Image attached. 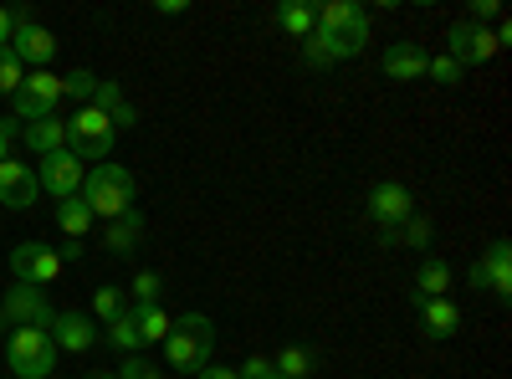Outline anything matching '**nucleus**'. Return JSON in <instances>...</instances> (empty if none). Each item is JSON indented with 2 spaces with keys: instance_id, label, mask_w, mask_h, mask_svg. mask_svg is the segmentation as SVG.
Returning a JSON list of instances; mask_svg holds the SVG:
<instances>
[{
  "instance_id": "f257e3e1",
  "label": "nucleus",
  "mask_w": 512,
  "mask_h": 379,
  "mask_svg": "<svg viewBox=\"0 0 512 379\" xmlns=\"http://www.w3.org/2000/svg\"><path fill=\"white\" fill-rule=\"evenodd\" d=\"M210 349H216V323L205 313H185L169 323V339H164V364L180 369V374H200L210 364Z\"/></svg>"
},
{
  "instance_id": "f03ea898",
  "label": "nucleus",
  "mask_w": 512,
  "mask_h": 379,
  "mask_svg": "<svg viewBox=\"0 0 512 379\" xmlns=\"http://www.w3.org/2000/svg\"><path fill=\"white\" fill-rule=\"evenodd\" d=\"M134 175L123 170V164H93L88 175H82V205L93 210V221L103 216V221H118L123 210H134Z\"/></svg>"
},
{
  "instance_id": "7ed1b4c3",
  "label": "nucleus",
  "mask_w": 512,
  "mask_h": 379,
  "mask_svg": "<svg viewBox=\"0 0 512 379\" xmlns=\"http://www.w3.org/2000/svg\"><path fill=\"white\" fill-rule=\"evenodd\" d=\"M6 364H11V379H52V369H57L52 333L47 328H11Z\"/></svg>"
},
{
  "instance_id": "20e7f679",
  "label": "nucleus",
  "mask_w": 512,
  "mask_h": 379,
  "mask_svg": "<svg viewBox=\"0 0 512 379\" xmlns=\"http://www.w3.org/2000/svg\"><path fill=\"white\" fill-rule=\"evenodd\" d=\"M113 118L108 113H98V108H77L72 113V123H67V149L77 154V159H93V164H103L108 154H113Z\"/></svg>"
},
{
  "instance_id": "39448f33",
  "label": "nucleus",
  "mask_w": 512,
  "mask_h": 379,
  "mask_svg": "<svg viewBox=\"0 0 512 379\" xmlns=\"http://www.w3.org/2000/svg\"><path fill=\"white\" fill-rule=\"evenodd\" d=\"M16 103V123H41V118H57V103H62V77L57 72H31L21 88L11 93Z\"/></svg>"
},
{
  "instance_id": "423d86ee",
  "label": "nucleus",
  "mask_w": 512,
  "mask_h": 379,
  "mask_svg": "<svg viewBox=\"0 0 512 379\" xmlns=\"http://www.w3.org/2000/svg\"><path fill=\"white\" fill-rule=\"evenodd\" d=\"M52 318L57 308L47 303V292L26 287V282H16L6 292V303H0V328H52Z\"/></svg>"
},
{
  "instance_id": "0eeeda50",
  "label": "nucleus",
  "mask_w": 512,
  "mask_h": 379,
  "mask_svg": "<svg viewBox=\"0 0 512 379\" xmlns=\"http://www.w3.org/2000/svg\"><path fill=\"white\" fill-rule=\"evenodd\" d=\"M11 21H16V31H11V57H16L21 67L41 72V67L57 57V36H52L47 26H36L31 11H11Z\"/></svg>"
},
{
  "instance_id": "6e6552de",
  "label": "nucleus",
  "mask_w": 512,
  "mask_h": 379,
  "mask_svg": "<svg viewBox=\"0 0 512 379\" xmlns=\"http://www.w3.org/2000/svg\"><path fill=\"white\" fill-rule=\"evenodd\" d=\"M11 272H16V282H26V287H52V282L62 277V251L47 246V241H21V246L11 251Z\"/></svg>"
},
{
  "instance_id": "1a4fd4ad",
  "label": "nucleus",
  "mask_w": 512,
  "mask_h": 379,
  "mask_svg": "<svg viewBox=\"0 0 512 379\" xmlns=\"http://www.w3.org/2000/svg\"><path fill=\"white\" fill-rule=\"evenodd\" d=\"M82 159L72 154V149H57V154H47L36 164V185L47 190V195H57V200H72L77 190H82Z\"/></svg>"
},
{
  "instance_id": "9d476101",
  "label": "nucleus",
  "mask_w": 512,
  "mask_h": 379,
  "mask_svg": "<svg viewBox=\"0 0 512 379\" xmlns=\"http://www.w3.org/2000/svg\"><path fill=\"white\" fill-rule=\"evenodd\" d=\"M466 277H472L477 292L487 287L492 298H507V292H512V246L507 241H492L482 257L472 262V272H466Z\"/></svg>"
},
{
  "instance_id": "9b49d317",
  "label": "nucleus",
  "mask_w": 512,
  "mask_h": 379,
  "mask_svg": "<svg viewBox=\"0 0 512 379\" xmlns=\"http://www.w3.org/2000/svg\"><path fill=\"white\" fill-rule=\"evenodd\" d=\"M446 57L461 62V67H482V62L497 57V41H492L487 26H466V21H456V26L446 31Z\"/></svg>"
},
{
  "instance_id": "f8f14e48",
  "label": "nucleus",
  "mask_w": 512,
  "mask_h": 379,
  "mask_svg": "<svg viewBox=\"0 0 512 379\" xmlns=\"http://www.w3.org/2000/svg\"><path fill=\"white\" fill-rule=\"evenodd\" d=\"M369 216L379 221V231H390V226H400V221L415 216V200H410V190L400 180H384V185L369 190Z\"/></svg>"
},
{
  "instance_id": "ddd939ff",
  "label": "nucleus",
  "mask_w": 512,
  "mask_h": 379,
  "mask_svg": "<svg viewBox=\"0 0 512 379\" xmlns=\"http://www.w3.org/2000/svg\"><path fill=\"white\" fill-rule=\"evenodd\" d=\"M52 344H57V354L67 349V354H82V349H93L103 333H98V318H88V313H57L52 318Z\"/></svg>"
},
{
  "instance_id": "4468645a",
  "label": "nucleus",
  "mask_w": 512,
  "mask_h": 379,
  "mask_svg": "<svg viewBox=\"0 0 512 379\" xmlns=\"http://www.w3.org/2000/svg\"><path fill=\"white\" fill-rule=\"evenodd\" d=\"M36 195H41V185H36V170H31V164H21V159H6V164H0V205L31 210Z\"/></svg>"
},
{
  "instance_id": "2eb2a0df",
  "label": "nucleus",
  "mask_w": 512,
  "mask_h": 379,
  "mask_svg": "<svg viewBox=\"0 0 512 379\" xmlns=\"http://www.w3.org/2000/svg\"><path fill=\"white\" fill-rule=\"evenodd\" d=\"M425 47L420 41H390L384 47V77H395V82H415V77H425Z\"/></svg>"
},
{
  "instance_id": "dca6fc26",
  "label": "nucleus",
  "mask_w": 512,
  "mask_h": 379,
  "mask_svg": "<svg viewBox=\"0 0 512 379\" xmlns=\"http://www.w3.org/2000/svg\"><path fill=\"white\" fill-rule=\"evenodd\" d=\"M420 328H425V339H456L461 308L451 298H420Z\"/></svg>"
},
{
  "instance_id": "f3484780",
  "label": "nucleus",
  "mask_w": 512,
  "mask_h": 379,
  "mask_svg": "<svg viewBox=\"0 0 512 379\" xmlns=\"http://www.w3.org/2000/svg\"><path fill=\"white\" fill-rule=\"evenodd\" d=\"M139 241H144V216H139V210H123V216L108 221V231H103V246L113 251V257L139 251Z\"/></svg>"
},
{
  "instance_id": "a211bd4d",
  "label": "nucleus",
  "mask_w": 512,
  "mask_h": 379,
  "mask_svg": "<svg viewBox=\"0 0 512 379\" xmlns=\"http://www.w3.org/2000/svg\"><path fill=\"white\" fill-rule=\"evenodd\" d=\"M21 139H26V149H31L36 159H47V154L67 149V123H62V118H41V123H26V129H21Z\"/></svg>"
},
{
  "instance_id": "6ab92c4d",
  "label": "nucleus",
  "mask_w": 512,
  "mask_h": 379,
  "mask_svg": "<svg viewBox=\"0 0 512 379\" xmlns=\"http://www.w3.org/2000/svg\"><path fill=\"white\" fill-rule=\"evenodd\" d=\"M88 108H98V113H108L113 118V129H134V108H128L123 103V88H118V82H98V88H93V103Z\"/></svg>"
},
{
  "instance_id": "aec40b11",
  "label": "nucleus",
  "mask_w": 512,
  "mask_h": 379,
  "mask_svg": "<svg viewBox=\"0 0 512 379\" xmlns=\"http://www.w3.org/2000/svg\"><path fill=\"white\" fill-rule=\"evenodd\" d=\"M57 231L67 236V241H82L93 231V210L82 205V195H72V200H57Z\"/></svg>"
},
{
  "instance_id": "412c9836",
  "label": "nucleus",
  "mask_w": 512,
  "mask_h": 379,
  "mask_svg": "<svg viewBox=\"0 0 512 379\" xmlns=\"http://www.w3.org/2000/svg\"><path fill=\"white\" fill-rule=\"evenodd\" d=\"M446 287H451V267L441 257H425L415 272V298H446Z\"/></svg>"
},
{
  "instance_id": "4be33fe9",
  "label": "nucleus",
  "mask_w": 512,
  "mask_h": 379,
  "mask_svg": "<svg viewBox=\"0 0 512 379\" xmlns=\"http://www.w3.org/2000/svg\"><path fill=\"white\" fill-rule=\"evenodd\" d=\"M272 364H277V379H308V374H318V354H313V349H303V344L282 349Z\"/></svg>"
},
{
  "instance_id": "5701e85b",
  "label": "nucleus",
  "mask_w": 512,
  "mask_h": 379,
  "mask_svg": "<svg viewBox=\"0 0 512 379\" xmlns=\"http://www.w3.org/2000/svg\"><path fill=\"white\" fill-rule=\"evenodd\" d=\"M277 26L303 41L313 31V0H282V6H277Z\"/></svg>"
},
{
  "instance_id": "b1692460",
  "label": "nucleus",
  "mask_w": 512,
  "mask_h": 379,
  "mask_svg": "<svg viewBox=\"0 0 512 379\" xmlns=\"http://www.w3.org/2000/svg\"><path fill=\"white\" fill-rule=\"evenodd\" d=\"M364 41H369V16L359 11L344 31H333V52H338V62H349V57H359L364 52Z\"/></svg>"
},
{
  "instance_id": "393cba45",
  "label": "nucleus",
  "mask_w": 512,
  "mask_h": 379,
  "mask_svg": "<svg viewBox=\"0 0 512 379\" xmlns=\"http://www.w3.org/2000/svg\"><path fill=\"white\" fill-rule=\"evenodd\" d=\"M134 323H139V339H144V344H164V339H169V323H175V318H169L164 308H134Z\"/></svg>"
},
{
  "instance_id": "a878e982",
  "label": "nucleus",
  "mask_w": 512,
  "mask_h": 379,
  "mask_svg": "<svg viewBox=\"0 0 512 379\" xmlns=\"http://www.w3.org/2000/svg\"><path fill=\"white\" fill-rule=\"evenodd\" d=\"M108 344H113V349H123V354H139V349H144L139 323H134V308H128L123 318H113V323H108Z\"/></svg>"
},
{
  "instance_id": "bb28decb",
  "label": "nucleus",
  "mask_w": 512,
  "mask_h": 379,
  "mask_svg": "<svg viewBox=\"0 0 512 379\" xmlns=\"http://www.w3.org/2000/svg\"><path fill=\"white\" fill-rule=\"evenodd\" d=\"M93 313H98V323L108 328L113 318L128 313V292H123V287H98V292H93Z\"/></svg>"
},
{
  "instance_id": "cd10ccee",
  "label": "nucleus",
  "mask_w": 512,
  "mask_h": 379,
  "mask_svg": "<svg viewBox=\"0 0 512 379\" xmlns=\"http://www.w3.org/2000/svg\"><path fill=\"white\" fill-rule=\"evenodd\" d=\"M303 62H308V67H333V62H338L328 31H308V36H303Z\"/></svg>"
},
{
  "instance_id": "c85d7f7f",
  "label": "nucleus",
  "mask_w": 512,
  "mask_h": 379,
  "mask_svg": "<svg viewBox=\"0 0 512 379\" xmlns=\"http://www.w3.org/2000/svg\"><path fill=\"white\" fill-rule=\"evenodd\" d=\"M128 298H134V308H159V298H164V277H159V272H139L134 287H128Z\"/></svg>"
},
{
  "instance_id": "c756f323",
  "label": "nucleus",
  "mask_w": 512,
  "mask_h": 379,
  "mask_svg": "<svg viewBox=\"0 0 512 379\" xmlns=\"http://www.w3.org/2000/svg\"><path fill=\"white\" fill-rule=\"evenodd\" d=\"M93 88H98V77H93L88 67H72V72L62 77V98H77L82 108L93 103Z\"/></svg>"
},
{
  "instance_id": "7c9ffc66",
  "label": "nucleus",
  "mask_w": 512,
  "mask_h": 379,
  "mask_svg": "<svg viewBox=\"0 0 512 379\" xmlns=\"http://www.w3.org/2000/svg\"><path fill=\"white\" fill-rule=\"evenodd\" d=\"M21 82H26V67L11 57V47H0V93L11 98V93L21 88Z\"/></svg>"
},
{
  "instance_id": "2f4dec72",
  "label": "nucleus",
  "mask_w": 512,
  "mask_h": 379,
  "mask_svg": "<svg viewBox=\"0 0 512 379\" xmlns=\"http://www.w3.org/2000/svg\"><path fill=\"white\" fill-rule=\"evenodd\" d=\"M425 72H431V77L441 82V88H456V82H461V72H466V67H461V62H451V57L441 52V57H431V62H425Z\"/></svg>"
},
{
  "instance_id": "473e14b6",
  "label": "nucleus",
  "mask_w": 512,
  "mask_h": 379,
  "mask_svg": "<svg viewBox=\"0 0 512 379\" xmlns=\"http://www.w3.org/2000/svg\"><path fill=\"white\" fill-rule=\"evenodd\" d=\"M395 236H400V246H425V241H431V221H425V216H410V221L395 226Z\"/></svg>"
},
{
  "instance_id": "72a5a7b5",
  "label": "nucleus",
  "mask_w": 512,
  "mask_h": 379,
  "mask_svg": "<svg viewBox=\"0 0 512 379\" xmlns=\"http://www.w3.org/2000/svg\"><path fill=\"white\" fill-rule=\"evenodd\" d=\"M113 374H118V379H164V374H159V369H154L144 354H128V359H123Z\"/></svg>"
},
{
  "instance_id": "f704fd0d",
  "label": "nucleus",
  "mask_w": 512,
  "mask_h": 379,
  "mask_svg": "<svg viewBox=\"0 0 512 379\" xmlns=\"http://www.w3.org/2000/svg\"><path fill=\"white\" fill-rule=\"evenodd\" d=\"M236 374H241V379H277V364H272L267 354H251V359H246Z\"/></svg>"
},
{
  "instance_id": "c9c22d12",
  "label": "nucleus",
  "mask_w": 512,
  "mask_h": 379,
  "mask_svg": "<svg viewBox=\"0 0 512 379\" xmlns=\"http://www.w3.org/2000/svg\"><path fill=\"white\" fill-rule=\"evenodd\" d=\"M487 21H502V6H497V0H472V11H466V26H487Z\"/></svg>"
},
{
  "instance_id": "e433bc0d",
  "label": "nucleus",
  "mask_w": 512,
  "mask_h": 379,
  "mask_svg": "<svg viewBox=\"0 0 512 379\" xmlns=\"http://www.w3.org/2000/svg\"><path fill=\"white\" fill-rule=\"evenodd\" d=\"M16 139H21V123H16V118H0V144H6V149H11Z\"/></svg>"
},
{
  "instance_id": "4c0bfd02",
  "label": "nucleus",
  "mask_w": 512,
  "mask_h": 379,
  "mask_svg": "<svg viewBox=\"0 0 512 379\" xmlns=\"http://www.w3.org/2000/svg\"><path fill=\"white\" fill-rule=\"evenodd\" d=\"M195 379H241V374H236V364H231V369H216V364H205V369H200Z\"/></svg>"
},
{
  "instance_id": "58836bf2",
  "label": "nucleus",
  "mask_w": 512,
  "mask_h": 379,
  "mask_svg": "<svg viewBox=\"0 0 512 379\" xmlns=\"http://www.w3.org/2000/svg\"><path fill=\"white\" fill-rule=\"evenodd\" d=\"M11 31H16V21H11V11H0V47H11Z\"/></svg>"
},
{
  "instance_id": "ea45409f",
  "label": "nucleus",
  "mask_w": 512,
  "mask_h": 379,
  "mask_svg": "<svg viewBox=\"0 0 512 379\" xmlns=\"http://www.w3.org/2000/svg\"><path fill=\"white\" fill-rule=\"evenodd\" d=\"M154 11H159V16H185V6H180V0H159Z\"/></svg>"
},
{
  "instance_id": "a19ab883",
  "label": "nucleus",
  "mask_w": 512,
  "mask_h": 379,
  "mask_svg": "<svg viewBox=\"0 0 512 379\" xmlns=\"http://www.w3.org/2000/svg\"><path fill=\"white\" fill-rule=\"evenodd\" d=\"M82 379H118V374H113V369H88Z\"/></svg>"
},
{
  "instance_id": "79ce46f5",
  "label": "nucleus",
  "mask_w": 512,
  "mask_h": 379,
  "mask_svg": "<svg viewBox=\"0 0 512 379\" xmlns=\"http://www.w3.org/2000/svg\"><path fill=\"white\" fill-rule=\"evenodd\" d=\"M6 159H11V149H6V144H0V164H6Z\"/></svg>"
},
{
  "instance_id": "37998d69",
  "label": "nucleus",
  "mask_w": 512,
  "mask_h": 379,
  "mask_svg": "<svg viewBox=\"0 0 512 379\" xmlns=\"http://www.w3.org/2000/svg\"><path fill=\"white\" fill-rule=\"evenodd\" d=\"M0 379H11V374H0Z\"/></svg>"
}]
</instances>
